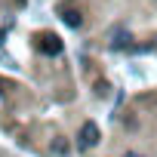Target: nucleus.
Segmentation results:
<instances>
[{"mask_svg": "<svg viewBox=\"0 0 157 157\" xmlns=\"http://www.w3.org/2000/svg\"><path fill=\"white\" fill-rule=\"evenodd\" d=\"M77 139H80V148H93V145L99 142V126H96L93 120H86V123L80 126V136H77Z\"/></svg>", "mask_w": 157, "mask_h": 157, "instance_id": "1", "label": "nucleus"}, {"mask_svg": "<svg viewBox=\"0 0 157 157\" xmlns=\"http://www.w3.org/2000/svg\"><path fill=\"white\" fill-rule=\"evenodd\" d=\"M40 49H43L46 56H59V52H62V40H59V37H43Z\"/></svg>", "mask_w": 157, "mask_h": 157, "instance_id": "2", "label": "nucleus"}, {"mask_svg": "<svg viewBox=\"0 0 157 157\" xmlns=\"http://www.w3.org/2000/svg\"><path fill=\"white\" fill-rule=\"evenodd\" d=\"M62 19H65L68 28H80V25H83V19H80V13H77V10H65Z\"/></svg>", "mask_w": 157, "mask_h": 157, "instance_id": "3", "label": "nucleus"}, {"mask_svg": "<svg viewBox=\"0 0 157 157\" xmlns=\"http://www.w3.org/2000/svg\"><path fill=\"white\" fill-rule=\"evenodd\" d=\"M52 154L65 157V154H68V142H65V139H56V142H52Z\"/></svg>", "mask_w": 157, "mask_h": 157, "instance_id": "4", "label": "nucleus"}, {"mask_svg": "<svg viewBox=\"0 0 157 157\" xmlns=\"http://www.w3.org/2000/svg\"><path fill=\"white\" fill-rule=\"evenodd\" d=\"M126 157H142V154H132V151H129V154H126Z\"/></svg>", "mask_w": 157, "mask_h": 157, "instance_id": "5", "label": "nucleus"}]
</instances>
